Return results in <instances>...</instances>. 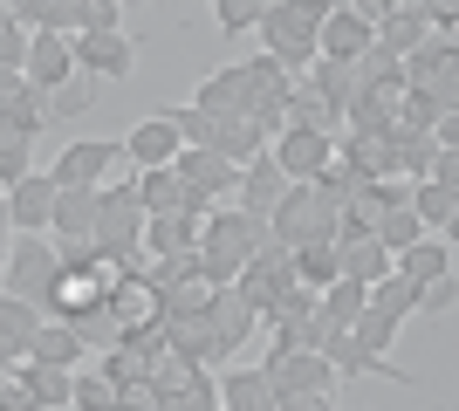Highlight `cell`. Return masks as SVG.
Here are the masks:
<instances>
[{"mask_svg": "<svg viewBox=\"0 0 459 411\" xmlns=\"http://www.w3.org/2000/svg\"><path fill=\"white\" fill-rule=\"evenodd\" d=\"M261 247H274L268 219H247V213H233V206H212L206 227H199V274H206V288H233L240 268H247Z\"/></svg>", "mask_w": 459, "mask_h": 411, "instance_id": "1", "label": "cell"}, {"mask_svg": "<svg viewBox=\"0 0 459 411\" xmlns=\"http://www.w3.org/2000/svg\"><path fill=\"white\" fill-rule=\"evenodd\" d=\"M316 28H323V0H261V41L288 76L316 69Z\"/></svg>", "mask_w": 459, "mask_h": 411, "instance_id": "2", "label": "cell"}, {"mask_svg": "<svg viewBox=\"0 0 459 411\" xmlns=\"http://www.w3.org/2000/svg\"><path fill=\"white\" fill-rule=\"evenodd\" d=\"M336 213H343V206L323 199L316 185H288L281 206L268 213V240L288 247V254H295V247H323V240H336Z\"/></svg>", "mask_w": 459, "mask_h": 411, "instance_id": "3", "label": "cell"}, {"mask_svg": "<svg viewBox=\"0 0 459 411\" xmlns=\"http://www.w3.org/2000/svg\"><path fill=\"white\" fill-rule=\"evenodd\" d=\"M56 281H62V261H56V240H48V234H21V240H7V268H0V295H14V302L41 309Z\"/></svg>", "mask_w": 459, "mask_h": 411, "instance_id": "4", "label": "cell"}, {"mask_svg": "<svg viewBox=\"0 0 459 411\" xmlns=\"http://www.w3.org/2000/svg\"><path fill=\"white\" fill-rule=\"evenodd\" d=\"M96 254H131L144 247V206L131 185H96V227H90Z\"/></svg>", "mask_w": 459, "mask_h": 411, "instance_id": "5", "label": "cell"}, {"mask_svg": "<svg viewBox=\"0 0 459 411\" xmlns=\"http://www.w3.org/2000/svg\"><path fill=\"white\" fill-rule=\"evenodd\" d=\"M117 158H124V137H76V144L48 165V185H56V193H96V185H110Z\"/></svg>", "mask_w": 459, "mask_h": 411, "instance_id": "6", "label": "cell"}, {"mask_svg": "<svg viewBox=\"0 0 459 411\" xmlns=\"http://www.w3.org/2000/svg\"><path fill=\"white\" fill-rule=\"evenodd\" d=\"M261 377H268V391H274V398L336 391V371H329V356H316V350H268Z\"/></svg>", "mask_w": 459, "mask_h": 411, "instance_id": "7", "label": "cell"}, {"mask_svg": "<svg viewBox=\"0 0 459 411\" xmlns=\"http://www.w3.org/2000/svg\"><path fill=\"white\" fill-rule=\"evenodd\" d=\"M288 281H295V261H288V247H261V254H254L247 268H240L233 295H240V302H247V309L261 315V322H268V309L281 302V288H288Z\"/></svg>", "mask_w": 459, "mask_h": 411, "instance_id": "8", "label": "cell"}, {"mask_svg": "<svg viewBox=\"0 0 459 411\" xmlns=\"http://www.w3.org/2000/svg\"><path fill=\"white\" fill-rule=\"evenodd\" d=\"M69 56H76V69L96 76V82H131L137 41L131 35H69Z\"/></svg>", "mask_w": 459, "mask_h": 411, "instance_id": "9", "label": "cell"}, {"mask_svg": "<svg viewBox=\"0 0 459 411\" xmlns=\"http://www.w3.org/2000/svg\"><path fill=\"white\" fill-rule=\"evenodd\" d=\"M268 158L281 165V178L288 185H316L323 178V165L336 158V137H316V131H281L268 144Z\"/></svg>", "mask_w": 459, "mask_h": 411, "instance_id": "10", "label": "cell"}, {"mask_svg": "<svg viewBox=\"0 0 459 411\" xmlns=\"http://www.w3.org/2000/svg\"><path fill=\"white\" fill-rule=\"evenodd\" d=\"M281 193H288L281 165H274V158L261 151V158H247V165H240V185H233V213H247V219H268L274 206H281Z\"/></svg>", "mask_w": 459, "mask_h": 411, "instance_id": "11", "label": "cell"}, {"mask_svg": "<svg viewBox=\"0 0 459 411\" xmlns=\"http://www.w3.org/2000/svg\"><path fill=\"white\" fill-rule=\"evenodd\" d=\"M323 356H329V371H336V377H391V384H419L404 364H391V356H370L350 330H343V336H329Z\"/></svg>", "mask_w": 459, "mask_h": 411, "instance_id": "12", "label": "cell"}, {"mask_svg": "<svg viewBox=\"0 0 459 411\" xmlns=\"http://www.w3.org/2000/svg\"><path fill=\"white\" fill-rule=\"evenodd\" d=\"M398 69H404V90H439V82H459V48L446 35H425Z\"/></svg>", "mask_w": 459, "mask_h": 411, "instance_id": "13", "label": "cell"}, {"mask_svg": "<svg viewBox=\"0 0 459 411\" xmlns=\"http://www.w3.org/2000/svg\"><path fill=\"white\" fill-rule=\"evenodd\" d=\"M48 213H56L48 172H28L21 185H7V227H14V234H48Z\"/></svg>", "mask_w": 459, "mask_h": 411, "instance_id": "14", "label": "cell"}, {"mask_svg": "<svg viewBox=\"0 0 459 411\" xmlns=\"http://www.w3.org/2000/svg\"><path fill=\"white\" fill-rule=\"evenodd\" d=\"M165 350L172 356H186V364H199V371H212L220 364V336H212V322H206V309L199 315H165Z\"/></svg>", "mask_w": 459, "mask_h": 411, "instance_id": "15", "label": "cell"}, {"mask_svg": "<svg viewBox=\"0 0 459 411\" xmlns=\"http://www.w3.org/2000/svg\"><path fill=\"white\" fill-rule=\"evenodd\" d=\"M178 151H186V144H178V131L165 124V110H158V117H144L131 137H124V158H131L137 172H165Z\"/></svg>", "mask_w": 459, "mask_h": 411, "instance_id": "16", "label": "cell"}, {"mask_svg": "<svg viewBox=\"0 0 459 411\" xmlns=\"http://www.w3.org/2000/svg\"><path fill=\"white\" fill-rule=\"evenodd\" d=\"M48 117H56V110H48L21 76H0V124H7V131H21L28 144H35V137L48 131Z\"/></svg>", "mask_w": 459, "mask_h": 411, "instance_id": "17", "label": "cell"}, {"mask_svg": "<svg viewBox=\"0 0 459 411\" xmlns=\"http://www.w3.org/2000/svg\"><path fill=\"white\" fill-rule=\"evenodd\" d=\"M206 322H212V336H220V350H247V336L261 330V315L247 309V302H240V295L233 288H212V302H206Z\"/></svg>", "mask_w": 459, "mask_h": 411, "instance_id": "18", "label": "cell"}, {"mask_svg": "<svg viewBox=\"0 0 459 411\" xmlns=\"http://www.w3.org/2000/svg\"><path fill=\"white\" fill-rule=\"evenodd\" d=\"M192 110H206V117H220V124L247 117V76H240V62H233V69H212V76L199 82Z\"/></svg>", "mask_w": 459, "mask_h": 411, "instance_id": "19", "label": "cell"}, {"mask_svg": "<svg viewBox=\"0 0 459 411\" xmlns=\"http://www.w3.org/2000/svg\"><path fill=\"white\" fill-rule=\"evenodd\" d=\"M281 117H288V131H316V137H343V117L329 110L316 90H308V76H295V90H288V103H281Z\"/></svg>", "mask_w": 459, "mask_h": 411, "instance_id": "20", "label": "cell"}, {"mask_svg": "<svg viewBox=\"0 0 459 411\" xmlns=\"http://www.w3.org/2000/svg\"><path fill=\"white\" fill-rule=\"evenodd\" d=\"M103 309L117 315V330H144V322H165V315H158V288L144 281V274H137V281H117V288L103 295Z\"/></svg>", "mask_w": 459, "mask_h": 411, "instance_id": "21", "label": "cell"}, {"mask_svg": "<svg viewBox=\"0 0 459 411\" xmlns=\"http://www.w3.org/2000/svg\"><path fill=\"white\" fill-rule=\"evenodd\" d=\"M199 227L206 219H192V213H158L144 219V254H199Z\"/></svg>", "mask_w": 459, "mask_h": 411, "instance_id": "22", "label": "cell"}, {"mask_svg": "<svg viewBox=\"0 0 459 411\" xmlns=\"http://www.w3.org/2000/svg\"><path fill=\"white\" fill-rule=\"evenodd\" d=\"M220 411H274V391L268 377H261V364H247V371H220Z\"/></svg>", "mask_w": 459, "mask_h": 411, "instance_id": "23", "label": "cell"}, {"mask_svg": "<svg viewBox=\"0 0 459 411\" xmlns=\"http://www.w3.org/2000/svg\"><path fill=\"white\" fill-rule=\"evenodd\" d=\"M391 274H404L411 288H425V281H439V274H453V247L425 234L419 247H404V254H391Z\"/></svg>", "mask_w": 459, "mask_h": 411, "instance_id": "24", "label": "cell"}, {"mask_svg": "<svg viewBox=\"0 0 459 411\" xmlns=\"http://www.w3.org/2000/svg\"><path fill=\"white\" fill-rule=\"evenodd\" d=\"M103 302V288H96L90 274H62L56 288H48V302H41V322H76L82 309H96Z\"/></svg>", "mask_w": 459, "mask_h": 411, "instance_id": "25", "label": "cell"}, {"mask_svg": "<svg viewBox=\"0 0 459 411\" xmlns=\"http://www.w3.org/2000/svg\"><path fill=\"white\" fill-rule=\"evenodd\" d=\"M240 76H247V110H268V103H288V90H295V76H288L274 56H254L240 62Z\"/></svg>", "mask_w": 459, "mask_h": 411, "instance_id": "26", "label": "cell"}, {"mask_svg": "<svg viewBox=\"0 0 459 411\" xmlns=\"http://www.w3.org/2000/svg\"><path fill=\"white\" fill-rule=\"evenodd\" d=\"M131 193H137V206H144V219H158V213H186V185L172 178V165H165V172H137V178H131Z\"/></svg>", "mask_w": 459, "mask_h": 411, "instance_id": "27", "label": "cell"}, {"mask_svg": "<svg viewBox=\"0 0 459 411\" xmlns=\"http://www.w3.org/2000/svg\"><path fill=\"white\" fill-rule=\"evenodd\" d=\"M90 227H96V193H56L48 240H90Z\"/></svg>", "mask_w": 459, "mask_h": 411, "instance_id": "28", "label": "cell"}, {"mask_svg": "<svg viewBox=\"0 0 459 411\" xmlns=\"http://www.w3.org/2000/svg\"><path fill=\"white\" fill-rule=\"evenodd\" d=\"M453 213H459V193H446V185H411V219H419L432 240L453 234Z\"/></svg>", "mask_w": 459, "mask_h": 411, "instance_id": "29", "label": "cell"}, {"mask_svg": "<svg viewBox=\"0 0 459 411\" xmlns=\"http://www.w3.org/2000/svg\"><path fill=\"white\" fill-rule=\"evenodd\" d=\"M308 90H316V97H323L329 110L343 117V110H350V97H357L364 82H357V62H316V69H308Z\"/></svg>", "mask_w": 459, "mask_h": 411, "instance_id": "30", "label": "cell"}, {"mask_svg": "<svg viewBox=\"0 0 459 411\" xmlns=\"http://www.w3.org/2000/svg\"><path fill=\"white\" fill-rule=\"evenodd\" d=\"M28 356H35V364H48V371H76L90 350L76 343V330H62V322H41V336L28 343Z\"/></svg>", "mask_w": 459, "mask_h": 411, "instance_id": "31", "label": "cell"}, {"mask_svg": "<svg viewBox=\"0 0 459 411\" xmlns=\"http://www.w3.org/2000/svg\"><path fill=\"white\" fill-rule=\"evenodd\" d=\"M21 384L35 391L41 411H69V384H76V371H48V364H35V356H21Z\"/></svg>", "mask_w": 459, "mask_h": 411, "instance_id": "32", "label": "cell"}, {"mask_svg": "<svg viewBox=\"0 0 459 411\" xmlns=\"http://www.w3.org/2000/svg\"><path fill=\"white\" fill-rule=\"evenodd\" d=\"M364 309H370V315H384V322H404V315H419V288H411L404 274H384L377 288H370Z\"/></svg>", "mask_w": 459, "mask_h": 411, "instance_id": "33", "label": "cell"}, {"mask_svg": "<svg viewBox=\"0 0 459 411\" xmlns=\"http://www.w3.org/2000/svg\"><path fill=\"white\" fill-rule=\"evenodd\" d=\"M288 261H295V281H302V288H316V295L336 281V240H323V247H295Z\"/></svg>", "mask_w": 459, "mask_h": 411, "instance_id": "34", "label": "cell"}, {"mask_svg": "<svg viewBox=\"0 0 459 411\" xmlns=\"http://www.w3.org/2000/svg\"><path fill=\"white\" fill-rule=\"evenodd\" d=\"M28 172H35V144H28L21 131H7V124H0V193H7V185H21Z\"/></svg>", "mask_w": 459, "mask_h": 411, "instance_id": "35", "label": "cell"}, {"mask_svg": "<svg viewBox=\"0 0 459 411\" xmlns=\"http://www.w3.org/2000/svg\"><path fill=\"white\" fill-rule=\"evenodd\" d=\"M0 336L28 350V343L41 336V309H28V302H14V295H0Z\"/></svg>", "mask_w": 459, "mask_h": 411, "instance_id": "36", "label": "cell"}, {"mask_svg": "<svg viewBox=\"0 0 459 411\" xmlns=\"http://www.w3.org/2000/svg\"><path fill=\"white\" fill-rule=\"evenodd\" d=\"M69 411H117V384L96 371H76V384H69Z\"/></svg>", "mask_w": 459, "mask_h": 411, "instance_id": "37", "label": "cell"}, {"mask_svg": "<svg viewBox=\"0 0 459 411\" xmlns=\"http://www.w3.org/2000/svg\"><path fill=\"white\" fill-rule=\"evenodd\" d=\"M144 281L165 295V288H178V281H206V274H199V254H158L152 268H144Z\"/></svg>", "mask_w": 459, "mask_h": 411, "instance_id": "38", "label": "cell"}, {"mask_svg": "<svg viewBox=\"0 0 459 411\" xmlns=\"http://www.w3.org/2000/svg\"><path fill=\"white\" fill-rule=\"evenodd\" d=\"M158 411H220V391H212V371H199V377L186 384V391L158 398Z\"/></svg>", "mask_w": 459, "mask_h": 411, "instance_id": "39", "label": "cell"}, {"mask_svg": "<svg viewBox=\"0 0 459 411\" xmlns=\"http://www.w3.org/2000/svg\"><path fill=\"white\" fill-rule=\"evenodd\" d=\"M212 28H220V35H247V28H261V0H220V7H212Z\"/></svg>", "mask_w": 459, "mask_h": 411, "instance_id": "40", "label": "cell"}, {"mask_svg": "<svg viewBox=\"0 0 459 411\" xmlns=\"http://www.w3.org/2000/svg\"><path fill=\"white\" fill-rule=\"evenodd\" d=\"M76 35H124V0H82Z\"/></svg>", "mask_w": 459, "mask_h": 411, "instance_id": "41", "label": "cell"}, {"mask_svg": "<svg viewBox=\"0 0 459 411\" xmlns=\"http://www.w3.org/2000/svg\"><path fill=\"white\" fill-rule=\"evenodd\" d=\"M350 336H357V343H364L370 356H391V343H398V322H384V315H370V309H364Z\"/></svg>", "mask_w": 459, "mask_h": 411, "instance_id": "42", "label": "cell"}, {"mask_svg": "<svg viewBox=\"0 0 459 411\" xmlns=\"http://www.w3.org/2000/svg\"><path fill=\"white\" fill-rule=\"evenodd\" d=\"M21 62H28V35H21L14 14L0 7V76H21Z\"/></svg>", "mask_w": 459, "mask_h": 411, "instance_id": "43", "label": "cell"}, {"mask_svg": "<svg viewBox=\"0 0 459 411\" xmlns=\"http://www.w3.org/2000/svg\"><path fill=\"white\" fill-rule=\"evenodd\" d=\"M117 411H158V384L137 377V384H117Z\"/></svg>", "mask_w": 459, "mask_h": 411, "instance_id": "44", "label": "cell"}, {"mask_svg": "<svg viewBox=\"0 0 459 411\" xmlns=\"http://www.w3.org/2000/svg\"><path fill=\"white\" fill-rule=\"evenodd\" d=\"M453 274H439V281H425V288H419V315H446V309H453Z\"/></svg>", "mask_w": 459, "mask_h": 411, "instance_id": "45", "label": "cell"}, {"mask_svg": "<svg viewBox=\"0 0 459 411\" xmlns=\"http://www.w3.org/2000/svg\"><path fill=\"white\" fill-rule=\"evenodd\" d=\"M0 411H41V405H35V391L21 384V371H14V377H0Z\"/></svg>", "mask_w": 459, "mask_h": 411, "instance_id": "46", "label": "cell"}, {"mask_svg": "<svg viewBox=\"0 0 459 411\" xmlns=\"http://www.w3.org/2000/svg\"><path fill=\"white\" fill-rule=\"evenodd\" d=\"M274 411H336V391H302V398H274Z\"/></svg>", "mask_w": 459, "mask_h": 411, "instance_id": "47", "label": "cell"}, {"mask_svg": "<svg viewBox=\"0 0 459 411\" xmlns=\"http://www.w3.org/2000/svg\"><path fill=\"white\" fill-rule=\"evenodd\" d=\"M21 356H28V350H21V343H7V336H0V377H14V371H21Z\"/></svg>", "mask_w": 459, "mask_h": 411, "instance_id": "48", "label": "cell"}, {"mask_svg": "<svg viewBox=\"0 0 459 411\" xmlns=\"http://www.w3.org/2000/svg\"><path fill=\"white\" fill-rule=\"evenodd\" d=\"M7 234H14V227H7V193H0V247H7Z\"/></svg>", "mask_w": 459, "mask_h": 411, "instance_id": "49", "label": "cell"}, {"mask_svg": "<svg viewBox=\"0 0 459 411\" xmlns=\"http://www.w3.org/2000/svg\"><path fill=\"white\" fill-rule=\"evenodd\" d=\"M0 268H7V247H0Z\"/></svg>", "mask_w": 459, "mask_h": 411, "instance_id": "50", "label": "cell"}]
</instances>
